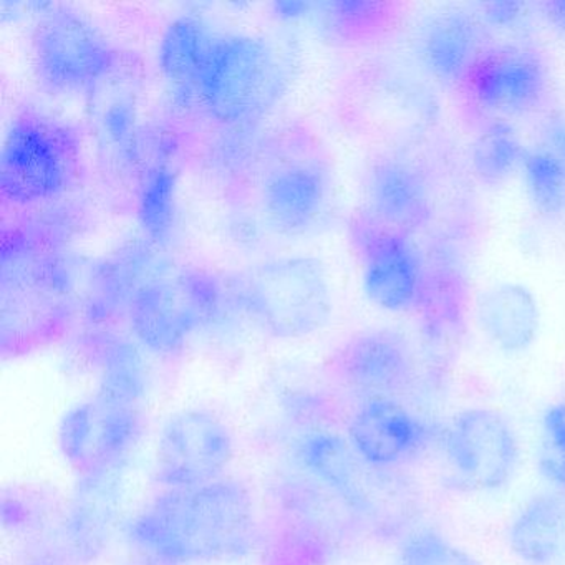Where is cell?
I'll return each mask as SVG.
<instances>
[{
    "label": "cell",
    "instance_id": "obj_4",
    "mask_svg": "<svg viewBox=\"0 0 565 565\" xmlns=\"http://www.w3.org/2000/svg\"><path fill=\"white\" fill-rule=\"evenodd\" d=\"M2 196L14 206L57 200L81 168L77 135L51 115L28 111L12 121L0 158Z\"/></svg>",
    "mask_w": 565,
    "mask_h": 565
},
{
    "label": "cell",
    "instance_id": "obj_17",
    "mask_svg": "<svg viewBox=\"0 0 565 565\" xmlns=\"http://www.w3.org/2000/svg\"><path fill=\"white\" fill-rule=\"evenodd\" d=\"M332 200L330 173L320 161L292 160L269 173L263 190L267 223L286 236H302L322 223Z\"/></svg>",
    "mask_w": 565,
    "mask_h": 565
},
{
    "label": "cell",
    "instance_id": "obj_27",
    "mask_svg": "<svg viewBox=\"0 0 565 565\" xmlns=\"http://www.w3.org/2000/svg\"><path fill=\"white\" fill-rule=\"evenodd\" d=\"M134 105L128 100H115L104 114V131L118 153L134 160L137 157V130H135Z\"/></svg>",
    "mask_w": 565,
    "mask_h": 565
},
{
    "label": "cell",
    "instance_id": "obj_30",
    "mask_svg": "<svg viewBox=\"0 0 565 565\" xmlns=\"http://www.w3.org/2000/svg\"><path fill=\"white\" fill-rule=\"evenodd\" d=\"M21 565H72V562L65 557L61 547L52 548L41 545L35 551L29 552Z\"/></svg>",
    "mask_w": 565,
    "mask_h": 565
},
{
    "label": "cell",
    "instance_id": "obj_8",
    "mask_svg": "<svg viewBox=\"0 0 565 565\" xmlns=\"http://www.w3.org/2000/svg\"><path fill=\"white\" fill-rule=\"evenodd\" d=\"M32 61L39 82L57 95L94 94L115 71L107 35L77 12H45L32 34Z\"/></svg>",
    "mask_w": 565,
    "mask_h": 565
},
{
    "label": "cell",
    "instance_id": "obj_12",
    "mask_svg": "<svg viewBox=\"0 0 565 565\" xmlns=\"http://www.w3.org/2000/svg\"><path fill=\"white\" fill-rule=\"evenodd\" d=\"M445 455L456 484L468 491H498L514 476L519 443L501 413L476 406L452 418Z\"/></svg>",
    "mask_w": 565,
    "mask_h": 565
},
{
    "label": "cell",
    "instance_id": "obj_7",
    "mask_svg": "<svg viewBox=\"0 0 565 565\" xmlns=\"http://www.w3.org/2000/svg\"><path fill=\"white\" fill-rule=\"evenodd\" d=\"M220 292L216 282L200 273L150 277L128 307L131 332L148 352L177 355L201 327L216 319Z\"/></svg>",
    "mask_w": 565,
    "mask_h": 565
},
{
    "label": "cell",
    "instance_id": "obj_24",
    "mask_svg": "<svg viewBox=\"0 0 565 565\" xmlns=\"http://www.w3.org/2000/svg\"><path fill=\"white\" fill-rule=\"evenodd\" d=\"M98 375L97 395L110 402L140 406L147 395V366L135 343L107 339L95 353Z\"/></svg>",
    "mask_w": 565,
    "mask_h": 565
},
{
    "label": "cell",
    "instance_id": "obj_18",
    "mask_svg": "<svg viewBox=\"0 0 565 565\" xmlns=\"http://www.w3.org/2000/svg\"><path fill=\"white\" fill-rule=\"evenodd\" d=\"M489 45L481 22L462 11L435 12L416 35L423 68L446 87H465Z\"/></svg>",
    "mask_w": 565,
    "mask_h": 565
},
{
    "label": "cell",
    "instance_id": "obj_25",
    "mask_svg": "<svg viewBox=\"0 0 565 565\" xmlns=\"http://www.w3.org/2000/svg\"><path fill=\"white\" fill-rule=\"evenodd\" d=\"M138 220L151 241L168 237L177 220V174L167 164L145 171L138 191Z\"/></svg>",
    "mask_w": 565,
    "mask_h": 565
},
{
    "label": "cell",
    "instance_id": "obj_10",
    "mask_svg": "<svg viewBox=\"0 0 565 565\" xmlns=\"http://www.w3.org/2000/svg\"><path fill=\"white\" fill-rule=\"evenodd\" d=\"M143 431L140 406L95 395L65 413L58 425V448L77 476L127 469Z\"/></svg>",
    "mask_w": 565,
    "mask_h": 565
},
{
    "label": "cell",
    "instance_id": "obj_2",
    "mask_svg": "<svg viewBox=\"0 0 565 565\" xmlns=\"http://www.w3.org/2000/svg\"><path fill=\"white\" fill-rule=\"evenodd\" d=\"M294 458L303 475L339 495L370 534L405 535L418 515L419 498L412 482L393 468L370 465L347 436L310 429L297 439Z\"/></svg>",
    "mask_w": 565,
    "mask_h": 565
},
{
    "label": "cell",
    "instance_id": "obj_3",
    "mask_svg": "<svg viewBox=\"0 0 565 565\" xmlns=\"http://www.w3.org/2000/svg\"><path fill=\"white\" fill-rule=\"evenodd\" d=\"M34 237L18 236L4 247L2 353L25 355L55 342L64 332L71 280L54 250Z\"/></svg>",
    "mask_w": 565,
    "mask_h": 565
},
{
    "label": "cell",
    "instance_id": "obj_13",
    "mask_svg": "<svg viewBox=\"0 0 565 565\" xmlns=\"http://www.w3.org/2000/svg\"><path fill=\"white\" fill-rule=\"evenodd\" d=\"M462 88L486 115L498 120L524 117L544 107L551 72L535 49L491 44Z\"/></svg>",
    "mask_w": 565,
    "mask_h": 565
},
{
    "label": "cell",
    "instance_id": "obj_19",
    "mask_svg": "<svg viewBox=\"0 0 565 565\" xmlns=\"http://www.w3.org/2000/svg\"><path fill=\"white\" fill-rule=\"evenodd\" d=\"M345 436L370 465L395 469L418 451L426 428L398 399L370 398L350 416Z\"/></svg>",
    "mask_w": 565,
    "mask_h": 565
},
{
    "label": "cell",
    "instance_id": "obj_16",
    "mask_svg": "<svg viewBox=\"0 0 565 565\" xmlns=\"http://www.w3.org/2000/svg\"><path fill=\"white\" fill-rule=\"evenodd\" d=\"M329 373L347 392L370 398H395L412 383L415 360L408 342L388 329L363 330L337 347Z\"/></svg>",
    "mask_w": 565,
    "mask_h": 565
},
{
    "label": "cell",
    "instance_id": "obj_23",
    "mask_svg": "<svg viewBox=\"0 0 565 565\" xmlns=\"http://www.w3.org/2000/svg\"><path fill=\"white\" fill-rule=\"evenodd\" d=\"M478 317L482 332L505 352L527 349L539 329L537 307L521 287H498L486 294Z\"/></svg>",
    "mask_w": 565,
    "mask_h": 565
},
{
    "label": "cell",
    "instance_id": "obj_28",
    "mask_svg": "<svg viewBox=\"0 0 565 565\" xmlns=\"http://www.w3.org/2000/svg\"><path fill=\"white\" fill-rule=\"evenodd\" d=\"M542 431L547 449L565 456V398L548 406L542 416Z\"/></svg>",
    "mask_w": 565,
    "mask_h": 565
},
{
    "label": "cell",
    "instance_id": "obj_1",
    "mask_svg": "<svg viewBox=\"0 0 565 565\" xmlns=\"http://www.w3.org/2000/svg\"><path fill=\"white\" fill-rule=\"evenodd\" d=\"M128 551L143 565H207L249 554L259 509L246 482L231 476L160 489L125 524Z\"/></svg>",
    "mask_w": 565,
    "mask_h": 565
},
{
    "label": "cell",
    "instance_id": "obj_15",
    "mask_svg": "<svg viewBox=\"0 0 565 565\" xmlns=\"http://www.w3.org/2000/svg\"><path fill=\"white\" fill-rule=\"evenodd\" d=\"M353 243L362 264L363 287L372 302L386 310H408L419 302L422 263L406 234L365 213L353 224Z\"/></svg>",
    "mask_w": 565,
    "mask_h": 565
},
{
    "label": "cell",
    "instance_id": "obj_20",
    "mask_svg": "<svg viewBox=\"0 0 565 565\" xmlns=\"http://www.w3.org/2000/svg\"><path fill=\"white\" fill-rule=\"evenodd\" d=\"M366 214L383 226L408 234L431 216V190L418 168L403 158H380L365 180Z\"/></svg>",
    "mask_w": 565,
    "mask_h": 565
},
{
    "label": "cell",
    "instance_id": "obj_22",
    "mask_svg": "<svg viewBox=\"0 0 565 565\" xmlns=\"http://www.w3.org/2000/svg\"><path fill=\"white\" fill-rule=\"evenodd\" d=\"M505 541L524 564H555L565 552V498L539 494L529 499L509 522Z\"/></svg>",
    "mask_w": 565,
    "mask_h": 565
},
{
    "label": "cell",
    "instance_id": "obj_14",
    "mask_svg": "<svg viewBox=\"0 0 565 565\" xmlns=\"http://www.w3.org/2000/svg\"><path fill=\"white\" fill-rule=\"evenodd\" d=\"M127 469L78 476L61 521V551L77 565L97 564L121 524Z\"/></svg>",
    "mask_w": 565,
    "mask_h": 565
},
{
    "label": "cell",
    "instance_id": "obj_11",
    "mask_svg": "<svg viewBox=\"0 0 565 565\" xmlns=\"http://www.w3.org/2000/svg\"><path fill=\"white\" fill-rule=\"evenodd\" d=\"M234 459L230 426L206 409H181L161 426L154 479L161 489L193 488L224 478Z\"/></svg>",
    "mask_w": 565,
    "mask_h": 565
},
{
    "label": "cell",
    "instance_id": "obj_26",
    "mask_svg": "<svg viewBox=\"0 0 565 565\" xmlns=\"http://www.w3.org/2000/svg\"><path fill=\"white\" fill-rule=\"evenodd\" d=\"M398 565H481L468 552L429 527L409 529L398 547Z\"/></svg>",
    "mask_w": 565,
    "mask_h": 565
},
{
    "label": "cell",
    "instance_id": "obj_31",
    "mask_svg": "<svg viewBox=\"0 0 565 565\" xmlns=\"http://www.w3.org/2000/svg\"><path fill=\"white\" fill-rule=\"evenodd\" d=\"M544 8V15L548 24L554 25L555 31L561 32L565 38V2H551Z\"/></svg>",
    "mask_w": 565,
    "mask_h": 565
},
{
    "label": "cell",
    "instance_id": "obj_29",
    "mask_svg": "<svg viewBox=\"0 0 565 565\" xmlns=\"http://www.w3.org/2000/svg\"><path fill=\"white\" fill-rule=\"evenodd\" d=\"M541 469L542 475L565 494V456L545 449L541 458Z\"/></svg>",
    "mask_w": 565,
    "mask_h": 565
},
{
    "label": "cell",
    "instance_id": "obj_5",
    "mask_svg": "<svg viewBox=\"0 0 565 565\" xmlns=\"http://www.w3.org/2000/svg\"><path fill=\"white\" fill-rule=\"evenodd\" d=\"M282 81L279 58L263 39L220 35L194 104L220 124L239 127L273 107Z\"/></svg>",
    "mask_w": 565,
    "mask_h": 565
},
{
    "label": "cell",
    "instance_id": "obj_6",
    "mask_svg": "<svg viewBox=\"0 0 565 565\" xmlns=\"http://www.w3.org/2000/svg\"><path fill=\"white\" fill-rule=\"evenodd\" d=\"M239 299L250 319L277 339H302L329 320L330 296L319 264L284 259L250 270Z\"/></svg>",
    "mask_w": 565,
    "mask_h": 565
},
{
    "label": "cell",
    "instance_id": "obj_21",
    "mask_svg": "<svg viewBox=\"0 0 565 565\" xmlns=\"http://www.w3.org/2000/svg\"><path fill=\"white\" fill-rule=\"evenodd\" d=\"M217 39L220 35L194 15H183L168 25L161 38L158 64L178 98L188 104L196 102L198 87Z\"/></svg>",
    "mask_w": 565,
    "mask_h": 565
},
{
    "label": "cell",
    "instance_id": "obj_9",
    "mask_svg": "<svg viewBox=\"0 0 565 565\" xmlns=\"http://www.w3.org/2000/svg\"><path fill=\"white\" fill-rule=\"evenodd\" d=\"M277 502L284 535L273 551L284 561L292 555V564H323L365 532L339 495L303 472L282 482Z\"/></svg>",
    "mask_w": 565,
    "mask_h": 565
}]
</instances>
